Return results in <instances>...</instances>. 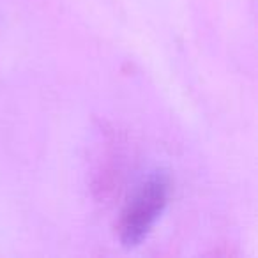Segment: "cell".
<instances>
[{"label": "cell", "instance_id": "cell-1", "mask_svg": "<svg viewBox=\"0 0 258 258\" xmlns=\"http://www.w3.org/2000/svg\"><path fill=\"white\" fill-rule=\"evenodd\" d=\"M172 197V180L166 172H154L137 187L118 218V240L131 249L144 242L165 214Z\"/></svg>", "mask_w": 258, "mask_h": 258}]
</instances>
